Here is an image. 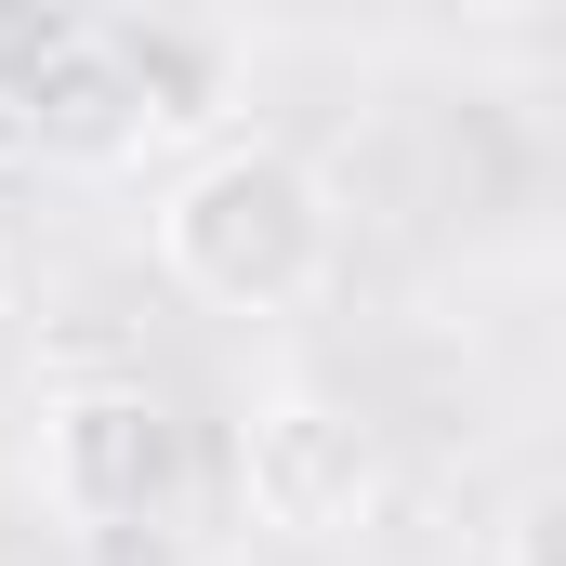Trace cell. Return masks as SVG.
Instances as JSON below:
<instances>
[{"label":"cell","mask_w":566,"mask_h":566,"mask_svg":"<svg viewBox=\"0 0 566 566\" xmlns=\"http://www.w3.org/2000/svg\"><path fill=\"white\" fill-rule=\"evenodd\" d=\"M343 264V198L316 158H290L264 133L198 145L158 185V277L211 316H303Z\"/></svg>","instance_id":"obj_1"},{"label":"cell","mask_w":566,"mask_h":566,"mask_svg":"<svg viewBox=\"0 0 566 566\" xmlns=\"http://www.w3.org/2000/svg\"><path fill=\"white\" fill-rule=\"evenodd\" d=\"M238 501H251L264 541H303V554L356 541L382 514V422L356 396H329V382L251 396V422H238Z\"/></svg>","instance_id":"obj_2"},{"label":"cell","mask_w":566,"mask_h":566,"mask_svg":"<svg viewBox=\"0 0 566 566\" xmlns=\"http://www.w3.org/2000/svg\"><path fill=\"white\" fill-rule=\"evenodd\" d=\"M171 409L145 396V382H66L53 409H40V501L80 527V541H119L145 527L158 501H171Z\"/></svg>","instance_id":"obj_3"},{"label":"cell","mask_w":566,"mask_h":566,"mask_svg":"<svg viewBox=\"0 0 566 566\" xmlns=\"http://www.w3.org/2000/svg\"><path fill=\"white\" fill-rule=\"evenodd\" d=\"M13 106H27V145L66 158V171H119V158H145V106H133V80L106 66L93 27H53V40L13 66Z\"/></svg>","instance_id":"obj_4"},{"label":"cell","mask_w":566,"mask_h":566,"mask_svg":"<svg viewBox=\"0 0 566 566\" xmlns=\"http://www.w3.org/2000/svg\"><path fill=\"white\" fill-rule=\"evenodd\" d=\"M93 40H106V66L133 80L145 145L158 133H211L224 145V106H238V40H224V27H198V13H119V27H93Z\"/></svg>","instance_id":"obj_5"},{"label":"cell","mask_w":566,"mask_h":566,"mask_svg":"<svg viewBox=\"0 0 566 566\" xmlns=\"http://www.w3.org/2000/svg\"><path fill=\"white\" fill-rule=\"evenodd\" d=\"M501 566H554V488H527L501 514Z\"/></svg>","instance_id":"obj_6"},{"label":"cell","mask_w":566,"mask_h":566,"mask_svg":"<svg viewBox=\"0 0 566 566\" xmlns=\"http://www.w3.org/2000/svg\"><path fill=\"white\" fill-rule=\"evenodd\" d=\"M0 303H13V251H0Z\"/></svg>","instance_id":"obj_7"}]
</instances>
